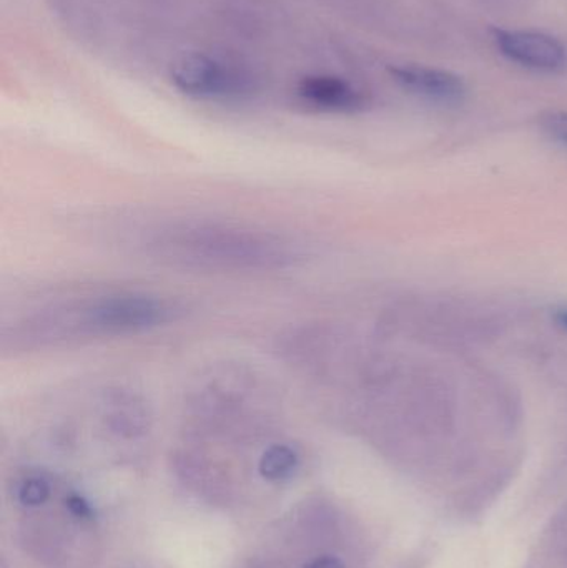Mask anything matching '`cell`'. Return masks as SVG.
<instances>
[{
    "label": "cell",
    "instance_id": "cell-1",
    "mask_svg": "<svg viewBox=\"0 0 567 568\" xmlns=\"http://www.w3.org/2000/svg\"><path fill=\"white\" fill-rule=\"evenodd\" d=\"M145 246L166 265L216 273L280 272L302 258L298 246L283 236L230 223H170L155 230Z\"/></svg>",
    "mask_w": 567,
    "mask_h": 568
},
{
    "label": "cell",
    "instance_id": "cell-2",
    "mask_svg": "<svg viewBox=\"0 0 567 568\" xmlns=\"http://www.w3.org/2000/svg\"><path fill=\"white\" fill-rule=\"evenodd\" d=\"M182 307L146 293H112L42 311L26 324L27 341L55 344L83 337H117L145 333L179 320Z\"/></svg>",
    "mask_w": 567,
    "mask_h": 568
},
{
    "label": "cell",
    "instance_id": "cell-3",
    "mask_svg": "<svg viewBox=\"0 0 567 568\" xmlns=\"http://www.w3.org/2000/svg\"><path fill=\"white\" fill-rule=\"evenodd\" d=\"M176 90L200 100L252 99L259 93L262 79L249 65L225 55L190 53L182 57L170 72Z\"/></svg>",
    "mask_w": 567,
    "mask_h": 568
},
{
    "label": "cell",
    "instance_id": "cell-4",
    "mask_svg": "<svg viewBox=\"0 0 567 568\" xmlns=\"http://www.w3.org/2000/svg\"><path fill=\"white\" fill-rule=\"evenodd\" d=\"M499 52L526 69L555 72L566 65L567 50L561 40L533 30H495Z\"/></svg>",
    "mask_w": 567,
    "mask_h": 568
},
{
    "label": "cell",
    "instance_id": "cell-5",
    "mask_svg": "<svg viewBox=\"0 0 567 568\" xmlns=\"http://www.w3.org/2000/svg\"><path fill=\"white\" fill-rule=\"evenodd\" d=\"M300 102L320 112L353 113L365 109V92L342 77L305 75L295 89Z\"/></svg>",
    "mask_w": 567,
    "mask_h": 568
},
{
    "label": "cell",
    "instance_id": "cell-6",
    "mask_svg": "<svg viewBox=\"0 0 567 568\" xmlns=\"http://www.w3.org/2000/svg\"><path fill=\"white\" fill-rule=\"evenodd\" d=\"M393 80L406 92L422 97L429 102L458 103L466 93V85L462 77L445 69L405 63V65L389 69Z\"/></svg>",
    "mask_w": 567,
    "mask_h": 568
},
{
    "label": "cell",
    "instance_id": "cell-7",
    "mask_svg": "<svg viewBox=\"0 0 567 568\" xmlns=\"http://www.w3.org/2000/svg\"><path fill=\"white\" fill-rule=\"evenodd\" d=\"M298 466V456L292 447L275 444L263 453L259 469L265 479L283 480L292 476Z\"/></svg>",
    "mask_w": 567,
    "mask_h": 568
},
{
    "label": "cell",
    "instance_id": "cell-8",
    "mask_svg": "<svg viewBox=\"0 0 567 568\" xmlns=\"http://www.w3.org/2000/svg\"><path fill=\"white\" fill-rule=\"evenodd\" d=\"M539 125H541L543 132H545L549 139L567 146V112L555 110V112L545 113V115L539 119Z\"/></svg>",
    "mask_w": 567,
    "mask_h": 568
},
{
    "label": "cell",
    "instance_id": "cell-9",
    "mask_svg": "<svg viewBox=\"0 0 567 568\" xmlns=\"http://www.w3.org/2000/svg\"><path fill=\"white\" fill-rule=\"evenodd\" d=\"M50 487L40 477L26 480L19 490V500L23 506L36 507L49 499Z\"/></svg>",
    "mask_w": 567,
    "mask_h": 568
},
{
    "label": "cell",
    "instance_id": "cell-10",
    "mask_svg": "<svg viewBox=\"0 0 567 568\" xmlns=\"http://www.w3.org/2000/svg\"><path fill=\"white\" fill-rule=\"evenodd\" d=\"M67 507H69L70 513L79 517V519H90V517H92V507L80 496H70L69 499H67Z\"/></svg>",
    "mask_w": 567,
    "mask_h": 568
},
{
    "label": "cell",
    "instance_id": "cell-11",
    "mask_svg": "<svg viewBox=\"0 0 567 568\" xmlns=\"http://www.w3.org/2000/svg\"><path fill=\"white\" fill-rule=\"evenodd\" d=\"M305 568H343V564L340 562L336 557L325 556L313 560V562L308 564Z\"/></svg>",
    "mask_w": 567,
    "mask_h": 568
},
{
    "label": "cell",
    "instance_id": "cell-12",
    "mask_svg": "<svg viewBox=\"0 0 567 568\" xmlns=\"http://www.w3.org/2000/svg\"><path fill=\"white\" fill-rule=\"evenodd\" d=\"M553 320L558 324L559 327L567 331V307H559L553 313Z\"/></svg>",
    "mask_w": 567,
    "mask_h": 568
}]
</instances>
